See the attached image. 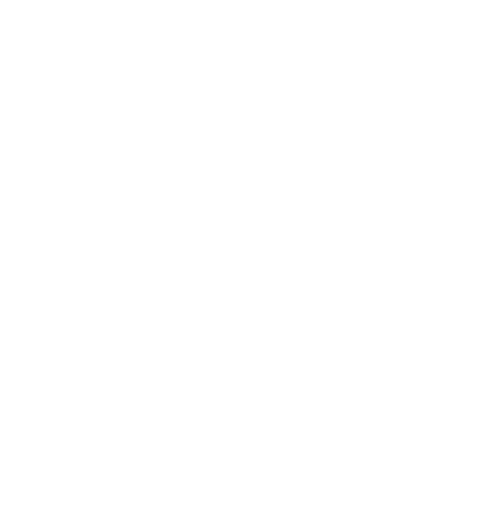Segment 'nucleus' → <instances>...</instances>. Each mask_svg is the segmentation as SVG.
I'll use <instances>...</instances> for the list:
<instances>
[]
</instances>
